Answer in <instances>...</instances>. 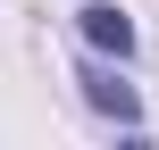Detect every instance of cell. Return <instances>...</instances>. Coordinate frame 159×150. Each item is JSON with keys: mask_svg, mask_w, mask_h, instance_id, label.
<instances>
[{"mask_svg": "<svg viewBox=\"0 0 159 150\" xmlns=\"http://www.w3.org/2000/svg\"><path fill=\"white\" fill-rule=\"evenodd\" d=\"M84 42H92V50H117V58H126V50H134V25H126L109 0H92V8H84Z\"/></svg>", "mask_w": 159, "mask_h": 150, "instance_id": "1", "label": "cell"}, {"mask_svg": "<svg viewBox=\"0 0 159 150\" xmlns=\"http://www.w3.org/2000/svg\"><path fill=\"white\" fill-rule=\"evenodd\" d=\"M84 92H92V109H101V117H117V125H134V92H126V84H109L101 67H84Z\"/></svg>", "mask_w": 159, "mask_h": 150, "instance_id": "2", "label": "cell"}]
</instances>
